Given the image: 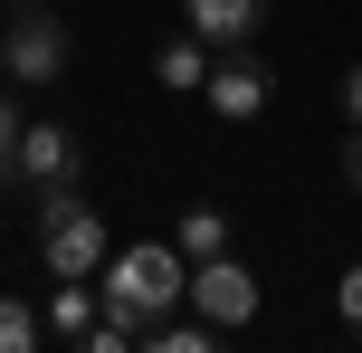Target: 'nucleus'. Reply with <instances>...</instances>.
Returning <instances> with one entry per match:
<instances>
[{
	"instance_id": "obj_1",
	"label": "nucleus",
	"mask_w": 362,
	"mask_h": 353,
	"mask_svg": "<svg viewBox=\"0 0 362 353\" xmlns=\"http://www.w3.org/2000/svg\"><path fill=\"white\" fill-rule=\"evenodd\" d=\"M181 296H191V258H181L172 239L105 248V267H95V306H105V316H124L134 335H144V325H163Z\"/></svg>"
},
{
	"instance_id": "obj_2",
	"label": "nucleus",
	"mask_w": 362,
	"mask_h": 353,
	"mask_svg": "<svg viewBox=\"0 0 362 353\" xmlns=\"http://www.w3.org/2000/svg\"><path fill=\"white\" fill-rule=\"evenodd\" d=\"M105 210H86L76 201V182L67 191H38V258H48V277H95L105 267Z\"/></svg>"
},
{
	"instance_id": "obj_3",
	"label": "nucleus",
	"mask_w": 362,
	"mask_h": 353,
	"mask_svg": "<svg viewBox=\"0 0 362 353\" xmlns=\"http://www.w3.org/2000/svg\"><path fill=\"white\" fill-rule=\"evenodd\" d=\"M67 19L48 10V0H29V10H10V29H0V67H10V86H57L67 76Z\"/></svg>"
},
{
	"instance_id": "obj_4",
	"label": "nucleus",
	"mask_w": 362,
	"mask_h": 353,
	"mask_svg": "<svg viewBox=\"0 0 362 353\" xmlns=\"http://www.w3.org/2000/svg\"><path fill=\"white\" fill-rule=\"evenodd\" d=\"M191 306L219 325V335H238V325L257 316V267H238L229 248H219V258H191Z\"/></svg>"
},
{
	"instance_id": "obj_5",
	"label": "nucleus",
	"mask_w": 362,
	"mask_h": 353,
	"mask_svg": "<svg viewBox=\"0 0 362 353\" xmlns=\"http://www.w3.org/2000/svg\"><path fill=\"white\" fill-rule=\"evenodd\" d=\"M76 163H86V153H76L67 125H29V134H19V153H10V182H29V191H67Z\"/></svg>"
},
{
	"instance_id": "obj_6",
	"label": "nucleus",
	"mask_w": 362,
	"mask_h": 353,
	"mask_svg": "<svg viewBox=\"0 0 362 353\" xmlns=\"http://www.w3.org/2000/svg\"><path fill=\"white\" fill-rule=\"evenodd\" d=\"M276 96L267 57H210V115H229V125H257Z\"/></svg>"
},
{
	"instance_id": "obj_7",
	"label": "nucleus",
	"mask_w": 362,
	"mask_h": 353,
	"mask_svg": "<svg viewBox=\"0 0 362 353\" xmlns=\"http://www.w3.org/2000/svg\"><path fill=\"white\" fill-rule=\"evenodd\" d=\"M181 19H191L210 48H248L257 19H267V0H181Z\"/></svg>"
},
{
	"instance_id": "obj_8",
	"label": "nucleus",
	"mask_w": 362,
	"mask_h": 353,
	"mask_svg": "<svg viewBox=\"0 0 362 353\" xmlns=\"http://www.w3.org/2000/svg\"><path fill=\"white\" fill-rule=\"evenodd\" d=\"M153 76H163V86H210V38L200 29H181V38H163V48H153Z\"/></svg>"
},
{
	"instance_id": "obj_9",
	"label": "nucleus",
	"mask_w": 362,
	"mask_h": 353,
	"mask_svg": "<svg viewBox=\"0 0 362 353\" xmlns=\"http://www.w3.org/2000/svg\"><path fill=\"white\" fill-rule=\"evenodd\" d=\"M38 316H48L57 344H86V325H95V287H86V277H57V296L38 306Z\"/></svg>"
},
{
	"instance_id": "obj_10",
	"label": "nucleus",
	"mask_w": 362,
	"mask_h": 353,
	"mask_svg": "<svg viewBox=\"0 0 362 353\" xmlns=\"http://www.w3.org/2000/svg\"><path fill=\"white\" fill-rule=\"evenodd\" d=\"M181 258H219V248H229V210H210V201H200V210H181Z\"/></svg>"
},
{
	"instance_id": "obj_11",
	"label": "nucleus",
	"mask_w": 362,
	"mask_h": 353,
	"mask_svg": "<svg viewBox=\"0 0 362 353\" xmlns=\"http://www.w3.org/2000/svg\"><path fill=\"white\" fill-rule=\"evenodd\" d=\"M38 335H48V316H38L29 296H0V353H29Z\"/></svg>"
},
{
	"instance_id": "obj_12",
	"label": "nucleus",
	"mask_w": 362,
	"mask_h": 353,
	"mask_svg": "<svg viewBox=\"0 0 362 353\" xmlns=\"http://www.w3.org/2000/svg\"><path fill=\"white\" fill-rule=\"evenodd\" d=\"M144 344H163V353H210V344H219V325H210V316H191V325H172V316H163V325H144Z\"/></svg>"
},
{
	"instance_id": "obj_13",
	"label": "nucleus",
	"mask_w": 362,
	"mask_h": 353,
	"mask_svg": "<svg viewBox=\"0 0 362 353\" xmlns=\"http://www.w3.org/2000/svg\"><path fill=\"white\" fill-rule=\"evenodd\" d=\"M19 134H29V115H19V96L0 86V163H10V153H19Z\"/></svg>"
},
{
	"instance_id": "obj_14",
	"label": "nucleus",
	"mask_w": 362,
	"mask_h": 353,
	"mask_svg": "<svg viewBox=\"0 0 362 353\" xmlns=\"http://www.w3.org/2000/svg\"><path fill=\"white\" fill-rule=\"evenodd\" d=\"M334 306H344V325L362 335V267H344V287H334Z\"/></svg>"
},
{
	"instance_id": "obj_15",
	"label": "nucleus",
	"mask_w": 362,
	"mask_h": 353,
	"mask_svg": "<svg viewBox=\"0 0 362 353\" xmlns=\"http://www.w3.org/2000/svg\"><path fill=\"white\" fill-rule=\"evenodd\" d=\"M344 182L362 191V125H353V144H344Z\"/></svg>"
},
{
	"instance_id": "obj_16",
	"label": "nucleus",
	"mask_w": 362,
	"mask_h": 353,
	"mask_svg": "<svg viewBox=\"0 0 362 353\" xmlns=\"http://www.w3.org/2000/svg\"><path fill=\"white\" fill-rule=\"evenodd\" d=\"M344 115H353V125H362V67L344 76Z\"/></svg>"
},
{
	"instance_id": "obj_17",
	"label": "nucleus",
	"mask_w": 362,
	"mask_h": 353,
	"mask_svg": "<svg viewBox=\"0 0 362 353\" xmlns=\"http://www.w3.org/2000/svg\"><path fill=\"white\" fill-rule=\"evenodd\" d=\"M0 201H10V163H0Z\"/></svg>"
},
{
	"instance_id": "obj_18",
	"label": "nucleus",
	"mask_w": 362,
	"mask_h": 353,
	"mask_svg": "<svg viewBox=\"0 0 362 353\" xmlns=\"http://www.w3.org/2000/svg\"><path fill=\"white\" fill-rule=\"evenodd\" d=\"M10 10H29V0H10Z\"/></svg>"
}]
</instances>
